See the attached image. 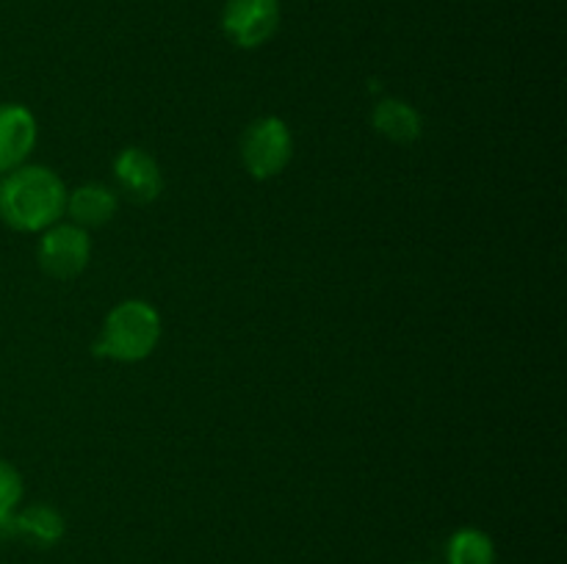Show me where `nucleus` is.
<instances>
[{
    "instance_id": "obj_12",
    "label": "nucleus",
    "mask_w": 567,
    "mask_h": 564,
    "mask_svg": "<svg viewBox=\"0 0 567 564\" xmlns=\"http://www.w3.org/2000/svg\"><path fill=\"white\" fill-rule=\"evenodd\" d=\"M22 492H25V484H22L20 470L6 462V459H0V518L20 509Z\"/></svg>"
},
{
    "instance_id": "obj_9",
    "label": "nucleus",
    "mask_w": 567,
    "mask_h": 564,
    "mask_svg": "<svg viewBox=\"0 0 567 564\" xmlns=\"http://www.w3.org/2000/svg\"><path fill=\"white\" fill-rule=\"evenodd\" d=\"M120 210V194L103 182H83V186L66 191V210L72 224L92 230V227H105Z\"/></svg>"
},
{
    "instance_id": "obj_13",
    "label": "nucleus",
    "mask_w": 567,
    "mask_h": 564,
    "mask_svg": "<svg viewBox=\"0 0 567 564\" xmlns=\"http://www.w3.org/2000/svg\"><path fill=\"white\" fill-rule=\"evenodd\" d=\"M415 564H430V562H415Z\"/></svg>"
},
{
    "instance_id": "obj_2",
    "label": "nucleus",
    "mask_w": 567,
    "mask_h": 564,
    "mask_svg": "<svg viewBox=\"0 0 567 564\" xmlns=\"http://www.w3.org/2000/svg\"><path fill=\"white\" fill-rule=\"evenodd\" d=\"M161 313L144 299H125L103 318L94 354L111 363H142L161 343Z\"/></svg>"
},
{
    "instance_id": "obj_3",
    "label": "nucleus",
    "mask_w": 567,
    "mask_h": 564,
    "mask_svg": "<svg viewBox=\"0 0 567 564\" xmlns=\"http://www.w3.org/2000/svg\"><path fill=\"white\" fill-rule=\"evenodd\" d=\"M244 169L255 180H275L293 158V133L280 116H258L249 122L238 142Z\"/></svg>"
},
{
    "instance_id": "obj_1",
    "label": "nucleus",
    "mask_w": 567,
    "mask_h": 564,
    "mask_svg": "<svg viewBox=\"0 0 567 564\" xmlns=\"http://www.w3.org/2000/svg\"><path fill=\"white\" fill-rule=\"evenodd\" d=\"M64 180L42 164H22L0 180V219L14 232L48 230L66 210Z\"/></svg>"
},
{
    "instance_id": "obj_5",
    "label": "nucleus",
    "mask_w": 567,
    "mask_h": 564,
    "mask_svg": "<svg viewBox=\"0 0 567 564\" xmlns=\"http://www.w3.org/2000/svg\"><path fill=\"white\" fill-rule=\"evenodd\" d=\"M280 0H227L221 31L241 50L264 48L280 31Z\"/></svg>"
},
{
    "instance_id": "obj_4",
    "label": "nucleus",
    "mask_w": 567,
    "mask_h": 564,
    "mask_svg": "<svg viewBox=\"0 0 567 564\" xmlns=\"http://www.w3.org/2000/svg\"><path fill=\"white\" fill-rule=\"evenodd\" d=\"M37 260L39 269L50 280H75V276H81L86 271L89 260H92V238H89V230L72 224V221H55L53 227L39 232Z\"/></svg>"
},
{
    "instance_id": "obj_10",
    "label": "nucleus",
    "mask_w": 567,
    "mask_h": 564,
    "mask_svg": "<svg viewBox=\"0 0 567 564\" xmlns=\"http://www.w3.org/2000/svg\"><path fill=\"white\" fill-rule=\"evenodd\" d=\"M371 125L382 138L393 144H413L424 133V119L419 108L402 97H382L377 100L371 111Z\"/></svg>"
},
{
    "instance_id": "obj_6",
    "label": "nucleus",
    "mask_w": 567,
    "mask_h": 564,
    "mask_svg": "<svg viewBox=\"0 0 567 564\" xmlns=\"http://www.w3.org/2000/svg\"><path fill=\"white\" fill-rule=\"evenodd\" d=\"M116 194H122L125 199L136 205H150L164 194V171L161 164L142 147H125L116 153L114 164Z\"/></svg>"
},
{
    "instance_id": "obj_8",
    "label": "nucleus",
    "mask_w": 567,
    "mask_h": 564,
    "mask_svg": "<svg viewBox=\"0 0 567 564\" xmlns=\"http://www.w3.org/2000/svg\"><path fill=\"white\" fill-rule=\"evenodd\" d=\"M39 142L37 116L22 103H0V175L28 164Z\"/></svg>"
},
{
    "instance_id": "obj_7",
    "label": "nucleus",
    "mask_w": 567,
    "mask_h": 564,
    "mask_svg": "<svg viewBox=\"0 0 567 564\" xmlns=\"http://www.w3.org/2000/svg\"><path fill=\"white\" fill-rule=\"evenodd\" d=\"M64 514L50 503H31L0 518V540H22L33 547H53L64 540Z\"/></svg>"
},
{
    "instance_id": "obj_11",
    "label": "nucleus",
    "mask_w": 567,
    "mask_h": 564,
    "mask_svg": "<svg viewBox=\"0 0 567 564\" xmlns=\"http://www.w3.org/2000/svg\"><path fill=\"white\" fill-rule=\"evenodd\" d=\"M496 542L487 531L465 525L446 542V564H496Z\"/></svg>"
}]
</instances>
